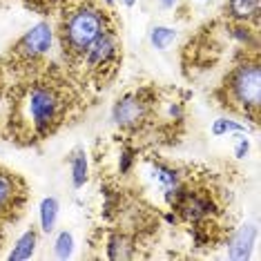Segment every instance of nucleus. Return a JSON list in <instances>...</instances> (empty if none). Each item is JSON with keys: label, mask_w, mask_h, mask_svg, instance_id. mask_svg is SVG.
Here are the masks:
<instances>
[{"label": "nucleus", "mask_w": 261, "mask_h": 261, "mask_svg": "<svg viewBox=\"0 0 261 261\" xmlns=\"http://www.w3.org/2000/svg\"><path fill=\"white\" fill-rule=\"evenodd\" d=\"M36 239H38V234H36V230H27L25 234L18 239V243L14 246V250H11L9 254V259L14 261V259H29L34 254V246H36Z\"/></svg>", "instance_id": "9b49d317"}, {"label": "nucleus", "mask_w": 261, "mask_h": 261, "mask_svg": "<svg viewBox=\"0 0 261 261\" xmlns=\"http://www.w3.org/2000/svg\"><path fill=\"white\" fill-rule=\"evenodd\" d=\"M125 5H127V7H129V5H134V0H125Z\"/></svg>", "instance_id": "a211bd4d"}, {"label": "nucleus", "mask_w": 261, "mask_h": 261, "mask_svg": "<svg viewBox=\"0 0 261 261\" xmlns=\"http://www.w3.org/2000/svg\"><path fill=\"white\" fill-rule=\"evenodd\" d=\"M121 63H123V43L121 36H118V29H112V32L103 34L87 49V54L69 69V74L81 87L103 90L114 81Z\"/></svg>", "instance_id": "423d86ee"}, {"label": "nucleus", "mask_w": 261, "mask_h": 261, "mask_svg": "<svg viewBox=\"0 0 261 261\" xmlns=\"http://www.w3.org/2000/svg\"><path fill=\"white\" fill-rule=\"evenodd\" d=\"M51 38H54V29L49 27V22H40L16 40L5 54V58L16 63H34L40 58H47L51 49Z\"/></svg>", "instance_id": "6e6552de"}, {"label": "nucleus", "mask_w": 261, "mask_h": 261, "mask_svg": "<svg viewBox=\"0 0 261 261\" xmlns=\"http://www.w3.org/2000/svg\"><path fill=\"white\" fill-rule=\"evenodd\" d=\"M174 36H176V34L172 32V29H168V27H156L152 32V43H154L156 49H168L170 43L174 40Z\"/></svg>", "instance_id": "4468645a"}, {"label": "nucleus", "mask_w": 261, "mask_h": 261, "mask_svg": "<svg viewBox=\"0 0 261 261\" xmlns=\"http://www.w3.org/2000/svg\"><path fill=\"white\" fill-rule=\"evenodd\" d=\"M29 9H36L40 14H54L56 5L61 3V0H25Z\"/></svg>", "instance_id": "dca6fc26"}, {"label": "nucleus", "mask_w": 261, "mask_h": 261, "mask_svg": "<svg viewBox=\"0 0 261 261\" xmlns=\"http://www.w3.org/2000/svg\"><path fill=\"white\" fill-rule=\"evenodd\" d=\"M217 100L223 110L257 125L261 116V61L259 49L243 54L217 90Z\"/></svg>", "instance_id": "20e7f679"}, {"label": "nucleus", "mask_w": 261, "mask_h": 261, "mask_svg": "<svg viewBox=\"0 0 261 261\" xmlns=\"http://www.w3.org/2000/svg\"><path fill=\"white\" fill-rule=\"evenodd\" d=\"M3 243H5V228L0 225V248H3Z\"/></svg>", "instance_id": "f3484780"}, {"label": "nucleus", "mask_w": 261, "mask_h": 261, "mask_svg": "<svg viewBox=\"0 0 261 261\" xmlns=\"http://www.w3.org/2000/svg\"><path fill=\"white\" fill-rule=\"evenodd\" d=\"M85 110L83 87L61 65L0 58V141L43 143Z\"/></svg>", "instance_id": "f257e3e1"}, {"label": "nucleus", "mask_w": 261, "mask_h": 261, "mask_svg": "<svg viewBox=\"0 0 261 261\" xmlns=\"http://www.w3.org/2000/svg\"><path fill=\"white\" fill-rule=\"evenodd\" d=\"M72 172H74V186L81 188L87 179V161H85V154H76L72 159Z\"/></svg>", "instance_id": "ddd939ff"}, {"label": "nucleus", "mask_w": 261, "mask_h": 261, "mask_svg": "<svg viewBox=\"0 0 261 261\" xmlns=\"http://www.w3.org/2000/svg\"><path fill=\"white\" fill-rule=\"evenodd\" d=\"M161 179L168 183V203L174 210L172 221L188 223L199 246L217 248L225 237L230 239L232 228L225 221L228 203L205 170H170Z\"/></svg>", "instance_id": "f03ea898"}, {"label": "nucleus", "mask_w": 261, "mask_h": 261, "mask_svg": "<svg viewBox=\"0 0 261 261\" xmlns=\"http://www.w3.org/2000/svg\"><path fill=\"white\" fill-rule=\"evenodd\" d=\"M29 188L20 174L0 165V225H11L25 215Z\"/></svg>", "instance_id": "0eeeda50"}, {"label": "nucleus", "mask_w": 261, "mask_h": 261, "mask_svg": "<svg viewBox=\"0 0 261 261\" xmlns=\"http://www.w3.org/2000/svg\"><path fill=\"white\" fill-rule=\"evenodd\" d=\"M252 237H254V232L250 228H246V230H241L239 234H234L232 239H228L230 243H232V246H230V257L232 259H246L248 250H250Z\"/></svg>", "instance_id": "9d476101"}, {"label": "nucleus", "mask_w": 261, "mask_h": 261, "mask_svg": "<svg viewBox=\"0 0 261 261\" xmlns=\"http://www.w3.org/2000/svg\"><path fill=\"white\" fill-rule=\"evenodd\" d=\"M161 94L163 90H156V87H141V90L127 92L114 105L116 125L129 136H139L156 125L163 127L168 121H179L181 103H168L165 108Z\"/></svg>", "instance_id": "39448f33"}, {"label": "nucleus", "mask_w": 261, "mask_h": 261, "mask_svg": "<svg viewBox=\"0 0 261 261\" xmlns=\"http://www.w3.org/2000/svg\"><path fill=\"white\" fill-rule=\"evenodd\" d=\"M225 16L230 20L248 22L252 20L257 25L259 20V0H228L225 5Z\"/></svg>", "instance_id": "1a4fd4ad"}, {"label": "nucleus", "mask_w": 261, "mask_h": 261, "mask_svg": "<svg viewBox=\"0 0 261 261\" xmlns=\"http://www.w3.org/2000/svg\"><path fill=\"white\" fill-rule=\"evenodd\" d=\"M105 3H108V5H112V3H114V0H105Z\"/></svg>", "instance_id": "6ab92c4d"}, {"label": "nucleus", "mask_w": 261, "mask_h": 261, "mask_svg": "<svg viewBox=\"0 0 261 261\" xmlns=\"http://www.w3.org/2000/svg\"><path fill=\"white\" fill-rule=\"evenodd\" d=\"M56 215H58V201L56 199H45L40 203V223H43L45 232H51L56 223Z\"/></svg>", "instance_id": "f8f14e48"}, {"label": "nucleus", "mask_w": 261, "mask_h": 261, "mask_svg": "<svg viewBox=\"0 0 261 261\" xmlns=\"http://www.w3.org/2000/svg\"><path fill=\"white\" fill-rule=\"evenodd\" d=\"M54 14L56 38L67 72L103 34L118 29L114 9L105 0H61Z\"/></svg>", "instance_id": "7ed1b4c3"}, {"label": "nucleus", "mask_w": 261, "mask_h": 261, "mask_svg": "<svg viewBox=\"0 0 261 261\" xmlns=\"http://www.w3.org/2000/svg\"><path fill=\"white\" fill-rule=\"evenodd\" d=\"M56 254L61 259H67L72 254V234L69 232H61V237L56 239Z\"/></svg>", "instance_id": "2eb2a0df"}]
</instances>
